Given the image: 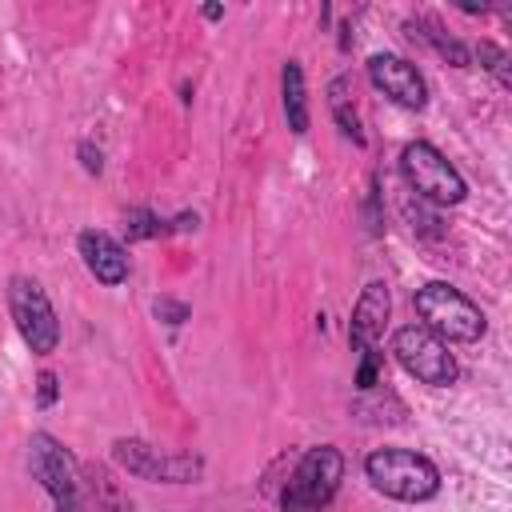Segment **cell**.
I'll use <instances>...</instances> for the list:
<instances>
[{"mask_svg": "<svg viewBox=\"0 0 512 512\" xmlns=\"http://www.w3.org/2000/svg\"><path fill=\"white\" fill-rule=\"evenodd\" d=\"M220 16H224L220 4H204V20H220Z\"/></svg>", "mask_w": 512, "mask_h": 512, "instance_id": "7402d4cb", "label": "cell"}, {"mask_svg": "<svg viewBox=\"0 0 512 512\" xmlns=\"http://www.w3.org/2000/svg\"><path fill=\"white\" fill-rule=\"evenodd\" d=\"M340 480H344V452L336 444L308 448L292 464L280 488V512H324L340 492Z\"/></svg>", "mask_w": 512, "mask_h": 512, "instance_id": "3957f363", "label": "cell"}, {"mask_svg": "<svg viewBox=\"0 0 512 512\" xmlns=\"http://www.w3.org/2000/svg\"><path fill=\"white\" fill-rule=\"evenodd\" d=\"M364 476L380 496L400 504H424L440 492V468L412 448H372L364 456Z\"/></svg>", "mask_w": 512, "mask_h": 512, "instance_id": "6da1fadb", "label": "cell"}, {"mask_svg": "<svg viewBox=\"0 0 512 512\" xmlns=\"http://www.w3.org/2000/svg\"><path fill=\"white\" fill-rule=\"evenodd\" d=\"M76 252L88 268V276L104 288H116L128 280V248L112 236V232H100V228H84L76 236Z\"/></svg>", "mask_w": 512, "mask_h": 512, "instance_id": "8fae6325", "label": "cell"}, {"mask_svg": "<svg viewBox=\"0 0 512 512\" xmlns=\"http://www.w3.org/2000/svg\"><path fill=\"white\" fill-rule=\"evenodd\" d=\"M112 460L148 484H196L204 476V456L196 452H164L140 436H116L112 440Z\"/></svg>", "mask_w": 512, "mask_h": 512, "instance_id": "52a82bcc", "label": "cell"}, {"mask_svg": "<svg viewBox=\"0 0 512 512\" xmlns=\"http://www.w3.org/2000/svg\"><path fill=\"white\" fill-rule=\"evenodd\" d=\"M404 32H408V40L428 44L444 64H452V68H472V52H468L456 36H448L436 20H428V16H408V20H404Z\"/></svg>", "mask_w": 512, "mask_h": 512, "instance_id": "7c38bea8", "label": "cell"}, {"mask_svg": "<svg viewBox=\"0 0 512 512\" xmlns=\"http://www.w3.org/2000/svg\"><path fill=\"white\" fill-rule=\"evenodd\" d=\"M400 176H404L408 192L432 208H448V204H460L468 196L460 168L428 140H408L400 148Z\"/></svg>", "mask_w": 512, "mask_h": 512, "instance_id": "277c9868", "label": "cell"}, {"mask_svg": "<svg viewBox=\"0 0 512 512\" xmlns=\"http://www.w3.org/2000/svg\"><path fill=\"white\" fill-rule=\"evenodd\" d=\"M56 400H60V380H56L52 368H44V372L36 376V404H40V408H52Z\"/></svg>", "mask_w": 512, "mask_h": 512, "instance_id": "ffe728a7", "label": "cell"}, {"mask_svg": "<svg viewBox=\"0 0 512 512\" xmlns=\"http://www.w3.org/2000/svg\"><path fill=\"white\" fill-rule=\"evenodd\" d=\"M392 356L412 380H420L428 388H448L460 376V364H456L452 348L420 324H404V328L392 332Z\"/></svg>", "mask_w": 512, "mask_h": 512, "instance_id": "ba28073f", "label": "cell"}, {"mask_svg": "<svg viewBox=\"0 0 512 512\" xmlns=\"http://www.w3.org/2000/svg\"><path fill=\"white\" fill-rule=\"evenodd\" d=\"M76 156H80V168H84L88 176H100V172H104V152H100L92 140H80V144H76Z\"/></svg>", "mask_w": 512, "mask_h": 512, "instance_id": "44dd1931", "label": "cell"}, {"mask_svg": "<svg viewBox=\"0 0 512 512\" xmlns=\"http://www.w3.org/2000/svg\"><path fill=\"white\" fill-rule=\"evenodd\" d=\"M392 320V292L384 280H368L352 304V320H348V344L356 356L364 352H380L384 328Z\"/></svg>", "mask_w": 512, "mask_h": 512, "instance_id": "30bf717a", "label": "cell"}, {"mask_svg": "<svg viewBox=\"0 0 512 512\" xmlns=\"http://www.w3.org/2000/svg\"><path fill=\"white\" fill-rule=\"evenodd\" d=\"M124 236H128V244H132V240L168 236V220H160V216L148 212V208H128V212H124Z\"/></svg>", "mask_w": 512, "mask_h": 512, "instance_id": "2e32d148", "label": "cell"}, {"mask_svg": "<svg viewBox=\"0 0 512 512\" xmlns=\"http://www.w3.org/2000/svg\"><path fill=\"white\" fill-rule=\"evenodd\" d=\"M412 308H416V324L428 328L432 336H440L444 344H476L488 328L480 304H472L460 288H452L448 280H428L412 292Z\"/></svg>", "mask_w": 512, "mask_h": 512, "instance_id": "7a4b0ae2", "label": "cell"}, {"mask_svg": "<svg viewBox=\"0 0 512 512\" xmlns=\"http://www.w3.org/2000/svg\"><path fill=\"white\" fill-rule=\"evenodd\" d=\"M280 108H284V120L296 136L308 132V84H304V68L300 60H284L280 68Z\"/></svg>", "mask_w": 512, "mask_h": 512, "instance_id": "5bb4252c", "label": "cell"}, {"mask_svg": "<svg viewBox=\"0 0 512 512\" xmlns=\"http://www.w3.org/2000/svg\"><path fill=\"white\" fill-rule=\"evenodd\" d=\"M28 472L48 492L56 512H92L88 496H84L80 464L52 432H32V440H28Z\"/></svg>", "mask_w": 512, "mask_h": 512, "instance_id": "5b68a950", "label": "cell"}, {"mask_svg": "<svg viewBox=\"0 0 512 512\" xmlns=\"http://www.w3.org/2000/svg\"><path fill=\"white\" fill-rule=\"evenodd\" d=\"M328 112H332L340 136H348L356 148L368 144V136H364V128H360V116H356V104H352V76H348V72H340V76L328 84Z\"/></svg>", "mask_w": 512, "mask_h": 512, "instance_id": "9a60e30c", "label": "cell"}, {"mask_svg": "<svg viewBox=\"0 0 512 512\" xmlns=\"http://www.w3.org/2000/svg\"><path fill=\"white\" fill-rule=\"evenodd\" d=\"M380 364H384L380 352H364V356H360V372H356V388H360V392H372V388H376Z\"/></svg>", "mask_w": 512, "mask_h": 512, "instance_id": "d6986e66", "label": "cell"}, {"mask_svg": "<svg viewBox=\"0 0 512 512\" xmlns=\"http://www.w3.org/2000/svg\"><path fill=\"white\" fill-rule=\"evenodd\" d=\"M368 80H372L376 92H384L392 104H400L408 112H420L428 104V80H424V72L412 60L396 56V52L368 56Z\"/></svg>", "mask_w": 512, "mask_h": 512, "instance_id": "9c48e42d", "label": "cell"}, {"mask_svg": "<svg viewBox=\"0 0 512 512\" xmlns=\"http://www.w3.org/2000/svg\"><path fill=\"white\" fill-rule=\"evenodd\" d=\"M80 480H84V496L92 512H132V500L124 496L108 464H80Z\"/></svg>", "mask_w": 512, "mask_h": 512, "instance_id": "4fadbf2b", "label": "cell"}, {"mask_svg": "<svg viewBox=\"0 0 512 512\" xmlns=\"http://www.w3.org/2000/svg\"><path fill=\"white\" fill-rule=\"evenodd\" d=\"M4 300H8V316L24 340V348L32 356H52L60 348V316L44 292V284L36 276H8V288H4Z\"/></svg>", "mask_w": 512, "mask_h": 512, "instance_id": "8992f818", "label": "cell"}, {"mask_svg": "<svg viewBox=\"0 0 512 512\" xmlns=\"http://www.w3.org/2000/svg\"><path fill=\"white\" fill-rule=\"evenodd\" d=\"M152 312H156L164 324H172V328H176V324H184V320L192 316V308H188L184 300H172V296H160V300L152 304Z\"/></svg>", "mask_w": 512, "mask_h": 512, "instance_id": "ac0fdd59", "label": "cell"}, {"mask_svg": "<svg viewBox=\"0 0 512 512\" xmlns=\"http://www.w3.org/2000/svg\"><path fill=\"white\" fill-rule=\"evenodd\" d=\"M476 56H480V68H484V72H492L500 88H512V72H508V52H504L500 44H492V40H480V44H476Z\"/></svg>", "mask_w": 512, "mask_h": 512, "instance_id": "e0dca14e", "label": "cell"}]
</instances>
